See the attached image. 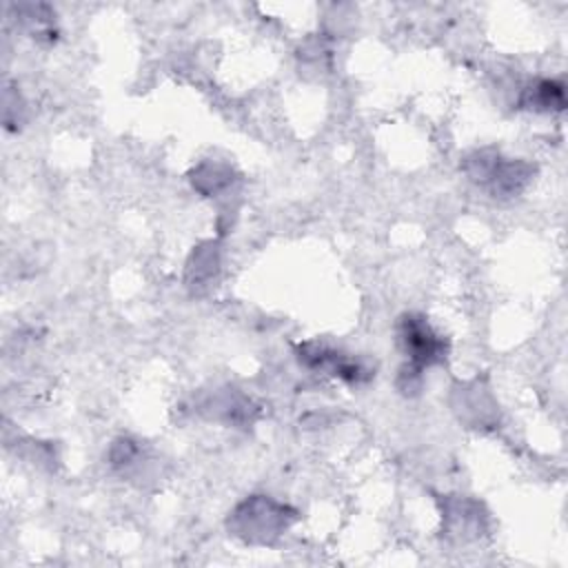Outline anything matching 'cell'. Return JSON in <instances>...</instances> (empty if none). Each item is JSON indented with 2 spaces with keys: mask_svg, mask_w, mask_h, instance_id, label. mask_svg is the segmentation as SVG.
I'll return each mask as SVG.
<instances>
[{
  "mask_svg": "<svg viewBox=\"0 0 568 568\" xmlns=\"http://www.w3.org/2000/svg\"><path fill=\"white\" fill-rule=\"evenodd\" d=\"M397 335H399V344L410 362L408 368L402 371V377H406V375L417 377L424 366L437 364L446 357L444 337L439 333H435V328L426 322L424 315H415V313L404 315L399 320Z\"/></svg>",
  "mask_w": 568,
  "mask_h": 568,
  "instance_id": "1",
  "label": "cell"
},
{
  "mask_svg": "<svg viewBox=\"0 0 568 568\" xmlns=\"http://www.w3.org/2000/svg\"><path fill=\"white\" fill-rule=\"evenodd\" d=\"M466 173L479 182L481 186L490 189L495 195H513L517 193L530 178V171L521 162H508L499 155L477 153L464 162Z\"/></svg>",
  "mask_w": 568,
  "mask_h": 568,
  "instance_id": "2",
  "label": "cell"
},
{
  "mask_svg": "<svg viewBox=\"0 0 568 568\" xmlns=\"http://www.w3.org/2000/svg\"><path fill=\"white\" fill-rule=\"evenodd\" d=\"M300 362H304L311 368L328 371L331 375L342 377V379L353 382V384L371 377V373L362 364H357L355 359H348V357H344V355H339L331 348L317 346V344H304L300 348Z\"/></svg>",
  "mask_w": 568,
  "mask_h": 568,
  "instance_id": "3",
  "label": "cell"
},
{
  "mask_svg": "<svg viewBox=\"0 0 568 568\" xmlns=\"http://www.w3.org/2000/svg\"><path fill=\"white\" fill-rule=\"evenodd\" d=\"M521 104L528 109H541V111L564 109V89L552 80H539L537 84L526 89Z\"/></svg>",
  "mask_w": 568,
  "mask_h": 568,
  "instance_id": "4",
  "label": "cell"
}]
</instances>
